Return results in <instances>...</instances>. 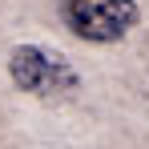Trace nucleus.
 Segmentation results:
<instances>
[{"label":"nucleus","mask_w":149,"mask_h":149,"mask_svg":"<svg viewBox=\"0 0 149 149\" xmlns=\"http://www.w3.org/2000/svg\"><path fill=\"white\" fill-rule=\"evenodd\" d=\"M61 20L73 28L81 40H121L137 24V4L133 0H56Z\"/></svg>","instance_id":"f257e3e1"},{"label":"nucleus","mask_w":149,"mask_h":149,"mask_svg":"<svg viewBox=\"0 0 149 149\" xmlns=\"http://www.w3.org/2000/svg\"><path fill=\"white\" fill-rule=\"evenodd\" d=\"M8 73L16 81V89L36 93V97H52V93H69L77 89V69L61 56V52L36 49V45H20L8 56Z\"/></svg>","instance_id":"f03ea898"}]
</instances>
